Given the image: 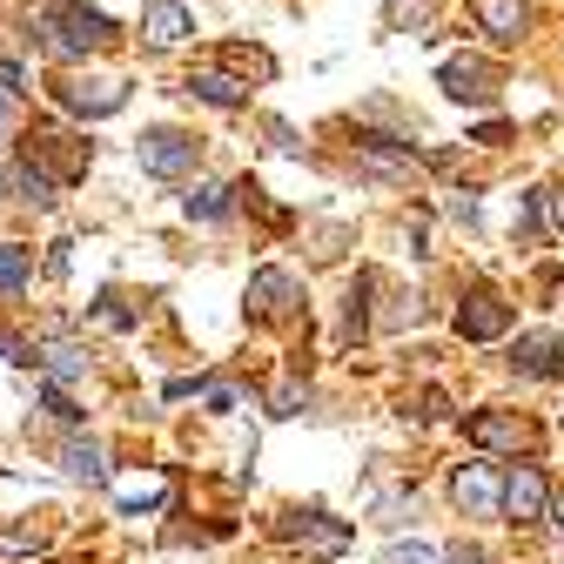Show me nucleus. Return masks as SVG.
Returning <instances> with one entry per match:
<instances>
[{
  "instance_id": "f8f14e48",
  "label": "nucleus",
  "mask_w": 564,
  "mask_h": 564,
  "mask_svg": "<svg viewBox=\"0 0 564 564\" xmlns=\"http://www.w3.org/2000/svg\"><path fill=\"white\" fill-rule=\"evenodd\" d=\"M357 169L377 175V182H410L416 149H410L403 134H370V128H357Z\"/></svg>"
},
{
  "instance_id": "4be33fe9",
  "label": "nucleus",
  "mask_w": 564,
  "mask_h": 564,
  "mask_svg": "<svg viewBox=\"0 0 564 564\" xmlns=\"http://www.w3.org/2000/svg\"><path fill=\"white\" fill-rule=\"evenodd\" d=\"M34 357H47L54 383H82L88 377V357H82V349H67V343H47V349H34Z\"/></svg>"
},
{
  "instance_id": "a211bd4d",
  "label": "nucleus",
  "mask_w": 564,
  "mask_h": 564,
  "mask_svg": "<svg viewBox=\"0 0 564 564\" xmlns=\"http://www.w3.org/2000/svg\"><path fill=\"white\" fill-rule=\"evenodd\" d=\"M182 216H188V223H229V216H236V188H223V182H195V188L182 195Z\"/></svg>"
},
{
  "instance_id": "f257e3e1",
  "label": "nucleus",
  "mask_w": 564,
  "mask_h": 564,
  "mask_svg": "<svg viewBox=\"0 0 564 564\" xmlns=\"http://www.w3.org/2000/svg\"><path fill=\"white\" fill-rule=\"evenodd\" d=\"M34 34H41V47H47L54 61H88L95 47L115 41V21H108L101 8H88V0H47Z\"/></svg>"
},
{
  "instance_id": "2eb2a0df",
  "label": "nucleus",
  "mask_w": 564,
  "mask_h": 564,
  "mask_svg": "<svg viewBox=\"0 0 564 564\" xmlns=\"http://www.w3.org/2000/svg\"><path fill=\"white\" fill-rule=\"evenodd\" d=\"M141 34H149V47H182L195 34V21H188L182 0H149L141 8Z\"/></svg>"
},
{
  "instance_id": "ddd939ff",
  "label": "nucleus",
  "mask_w": 564,
  "mask_h": 564,
  "mask_svg": "<svg viewBox=\"0 0 564 564\" xmlns=\"http://www.w3.org/2000/svg\"><path fill=\"white\" fill-rule=\"evenodd\" d=\"M511 370L531 383H564V336L557 329H531L511 343Z\"/></svg>"
},
{
  "instance_id": "bb28decb",
  "label": "nucleus",
  "mask_w": 564,
  "mask_h": 564,
  "mask_svg": "<svg viewBox=\"0 0 564 564\" xmlns=\"http://www.w3.org/2000/svg\"><path fill=\"white\" fill-rule=\"evenodd\" d=\"M511 236H518V242H538V236H544V195H524V202H518Z\"/></svg>"
},
{
  "instance_id": "aec40b11",
  "label": "nucleus",
  "mask_w": 564,
  "mask_h": 564,
  "mask_svg": "<svg viewBox=\"0 0 564 564\" xmlns=\"http://www.w3.org/2000/svg\"><path fill=\"white\" fill-rule=\"evenodd\" d=\"M223 61L236 67V75H256V82H269V75H275V54H269V47H256V41H229V47H223Z\"/></svg>"
},
{
  "instance_id": "9b49d317",
  "label": "nucleus",
  "mask_w": 564,
  "mask_h": 564,
  "mask_svg": "<svg viewBox=\"0 0 564 564\" xmlns=\"http://www.w3.org/2000/svg\"><path fill=\"white\" fill-rule=\"evenodd\" d=\"M54 101H61L67 115H88V121H101V115L128 108V82H101V75H61V82H54Z\"/></svg>"
},
{
  "instance_id": "72a5a7b5",
  "label": "nucleus",
  "mask_w": 564,
  "mask_h": 564,
  "mask_svg": "<svg viewBox=\"0 0 564 564\" xmlns=\"http://www.w3.org/2000/svg\"><path fill=\"white\" fill-rule=\"evenodd\" d=\"M477 141H484V149H505L511 128H505V121H484V128H477Z\"/></svg>"
},
{
  "instance_id": "6ab92c4d",
  "label": "nucleus",
  "mask_w": 564,
  "mask_h": 564,
  "mask_svg": "<svg viewBox=\"0 0 564 564\" xmlns=\"http://www.w3.org/2000/svg\"><path fill=\"white\" fill-rule=\"evenodd\" d=\"M169 498V484L149 470V477H128V484H115V505H121V518H141V511H155Z\"/></svg>"
},
{
  "instance_id": "5701e85b",
  "label": "nucleus",
  "mask_w": 564,
  "mask_h": 564,
  "mask_svg": "<svg viewBox=\"0 0 564 564\" xmlns=\"http://www.w3.org/2000/svg\"><path fill=\"white\" fill-rule=\"evenodd\" d=\"M41 551H47V531H34V524L28 531H0V564H34Z\"/></svg>"
},
{
  "instance_id": "c9c22d12",
  "label": "nucleus",
  "mask_w": 564,
  "mask_h": 564,
  "mask_svg": "<svg viewBox=\"0 0 564 564\" xmlns=\"http://www.w3.org/2000/svg\"><path fill=\"white\" fill-rule=\"evenodd\" d=\"M0 202H8V182H0Z\"/></svg>"
},
{
  "instance_id": "f704fd0d",
  "label": "nucleus",
  "mask_w": 564,
  "mask_h": 564,
  "mask_svg": "<svg viewBox=\"0 0 564 564\" xmlns=\"http://www.w3.org/2000/svg\"><path fill=\"white\" fill-rule=\"evenodd\" d=\"M544 524H557V531H564V490H551V518H544Z\"/></svg>"
},
{
  "instance_id": "f03ea898",
  "label": "nucleus",
  "mask_w": 564,
  "mask_h": 564,
  "mask_svg": "<svg viewBox=\"0 0 564 564\" xmlns=\"http://www.w3.org/2000/svg\"><path fill=\"white\" fill-rule=\"evenodd\" d=\"M269 531H275V544H290V551H303V557H316V564H329V557H343L349 544H357V524L336 518V511H323V505L282 511Z\"/></svg>"
},
{
  "instance_id": "dca6fc26",
  "label": "nucleus",
  "mask_w": 564,
  "mask_h": 564,
  "mask_svg": "<svg viewBox=\"0 0 564 564\" xmlns=\"http://www.w3.org/2000/svg\"><path fill=\"white\" fill-rule=\"evenodd\" d=\"M195 101H208V108H223V115H236V108H249V82H236V75H216V67H195V75L182 82Z\"/></svg>"
},
{
  "instance_id": "2f4dec72",
  "label": "nucleus",
  "mask_w": 564,
  "mask_h": 564,
  "mask_svg": "<svg viewBox=\"0 0 564 564\" xmlns=\"http://www.w3.org/2000/svg\"><path fill=\"white\" fill-rule=\"evenodd\" d=\"M437 564H490V557H484V551H477V544H451V551H444V557H437Z\"/></svg>"
},
{
  "instance_id": "f3484780",
  "label": "nucleus",
  "mask_w": 564,
  "mask_h": 564,
  "mask_svg": "<svg viewBox=\"0 0 564 564\" xmlns=\"http://www.w3.org/2000/svg\"><path fill=\"white\" fill-rule=\"evenodd\" d=\"M61 470L75 477V484H108V451H101L95 437H82V431H67V444H61Z\"/></svg>"
},
{
  "instance_id": "6e6552de",
  "label": "nucleus",
  "mask_w": 564,
  "mask_h": 564,
  "mask_svg": "<svg viewBox=\"0 0 564 564\" xmlns=\"http://www.w3.org/2000/svg\"><path fill=\"white\" fill-rule=\"evenodd\" d=\"M451 505H457L464 518H477V524H484V518H505V477L490 470L484 451H477L470 464L451 470Z\"/></svg>"
},
{
  "instance_id": "a878e982",
  "label": "nucleus",
  "mask_w": 564,
  "mask_h": 564,
  "mask_svg": "<svg viewBox=\"0 0 564 564\" xmlns=\"http://www.w3.org/2000/svg\"><path fill=\"white\" fill-rule=\"evenodd\" d=\"M310 410H316V390L310 383H282L269 397V416H310Z\"/></svg>"
},
{
  "instance_id": "20e7f679",
  "label": "nucleus",
  "mask_w": 564,
  "mask_h": 564,
  "mask_svg": "<svg viewBox=\"0 0 564 564\" xmlns=\"http://www.w3.org/2000/svg\"><path fill=\"white\" fill-rule=\"evenodd\" d=\"M21 155H28L34 169H47V175H54V188L82 182V175H88V162H95V149H88L82 134H67V128H28V134H21Z\"/></svg>"
},
{
  "instance_id": "473e14b6",
  "label": "nucleus",
  "mask_w": 564,
  "mask_h": 564,
  "mask_svg": "<svg viewBox=\"0 0 564 564\" xmlns=\"http://www.w3.org/2000/svg\"><path fill=\"white\" fill-rule=\"evenodd\" d=\"M544 223L564 236V188H551V195H544Z\"/></svg>"
},
{
  "instance_id": "b1692460",
  "label": "nucleus",
  "mask_w": 564,
  "mask_h": 564,
  "mask_svg": "<svg viewBox=\"0 0 564 564\" xmlns=\"http://www.w3.org/2000/svg\"><path fill=\"white\" fill-rule=\"evenodd\" d=\"M14 188H21V202H34V208H54V175H47V169H34L28 155H21V175H14Z\"/></svg>"
},
{
  "instance_id": "c756f323",
  "label": "nucleus",
  "mask_w": 564,
  "mask_h": 564,
  "mask_svg": "<svg viewBox=\"0 0 564 564\" xmlns=\"http://www.w3.org/2000/svg\"><path fill=\"white\" fill-rule=\"evenodd\" d=\"M383 564H437V551H431V544H390Z\"/></svg>"
},
{
  "instance_id": "39448f33",
  "label": "nucleus",
  "mask_w": 564,
  "mask_h": 564,
  "mask_svg": "<svg viewBox=\"0 0 564 564\" xmlns=\"http://www.w3.org/2000/svg\"><path fill=\"white\" fill-rule=\"evenodd\" d=\"M464 437L484 457H531L538 451V423L524 410H477V416H464Z\"/></svg>"
},
{
  "instance_id": "7c9ffc66",
  "label": "nucleus",
  "mask_w": 564,
  "mask_h": 564,
  "mask_svg": "<svg viewBox=\"0 0 564 564\" xmlns=\"http://www.w3.org/2000/svg\"><path fill=\"white\" fill-rule=\"evenodd\" d=\"M269 141H275L282 155H296V149H303V141H296V128H290V121H269Z\"/></svg>"
},
{
  "instance_id": "1a4fd4ad",
  "label": "nucleus",
  "mask_w": 564,
  "mask_h": 564,
  "mask_svg": "<svg viewBox=\"0 0 564 564\" xmlns=\"http://www.w3.org/2000/svg\"><path fill=\"white\" fill-rule=\"evenodd\" d=\"M544 518H551V477H544L538 457H518V470L505 477V524L538 531Z\"/></svg>"
},
{
  "instance_id": "412c9836",
  "label": "nucleus",
  "mask_w": 564,
  "mask_h": 564,
  "mask_svg": "<svg viewBox=\"0 0 564 564\" xmlns=\"http://www.w3.org/2000/svg\"><path fill=\"white\" fill-rule=\"evenodd\" d=\"M28 282H34V256H28L21 242H0V290H8V296H21Z\"/></svg>"
},
{
  "instance_id": "393cba45",
  "label": "nucleus",
  "mask_w": 564,
  "mask_h": 564,
  "mask_svg": "<svg viewBox=\"0 0 564 564\" xmlns=\"http://www.w3.org/2000/svg\"><path fill=\"white\" fill-rule=\"evenodd\" d=\"M383 21H390V34H403V28H431V0H383Z\"/></svg>"
},
{
  "instance_id": "4468645a",
  "label": "nucleus",
  "mask_w": 564,
  "mask_h": 564,
  "mask_svg": "<svg viewBox=\"0 0 564 564\" xmlns=\"http://www.w3.org/2000/svg\"><path fill=\"white\" fill-rule=\"evenodd\" d=\"M470 21L498 47H518L531 34V8H524V0H470Z\"/></svg>"
},
{
  "instance_id": "0eeeda50",
  "label": "nucleus",
  "mask_w": 564,
  "mask_h": 564,
  "mask_svg": "<svg viewBox=\"0 0 564 564\" xmlns=\"http://www.w3.org/2000/svg\"><path fill=\"white\" fill-rule=\"evenodd\" d=\"M249 323H296L303 316V282L282 269V262H262L256 275H249Z\"/></svg>"
},
{
  "instance_id": "cd10ccee",
  "label": "nucleus",
  "mask_w": 564,
  "mask_h": 564,
  "mask_svg": "<svg viewBox=\"0 0 564 564\" xmlns=\"http://www.w3.org/2000/svg\"><path fill=\"white\" fill-rule=\"evenodd\" d=\"M444 208H451V223H464V229H477V223H484L477 188H451V202H444Z\"/></svg>"
},
{
  "instance_id": "c85d7f7f",
  "label": "nucleus",
  "mask_w": 564,
  "mask_h": 564,
  "mask_svg": "<svg viewBox=\"0 0 564 564\" xmlns=\"http://www.w3.org/2000/svg\"><path fill=\"white\" fill-rule=\"evenodd\" d=\"M41 410H47V416H61V423H82V410H75V397H67L61 383H41Z\"/></svg>"
},
{
  "instance_id": "7ed1b4c3",
  "label": "nucleus",
  "mask_w": 564,
  "mask_h": 564,
  "mask_svg": "<svg viewBox=\"0 0 564 564\" xmlns=\"http://www.w3.org/2000/svg\"><path fill=\"white\" fill-rule=\"evenodd\" d=\"M511 323H518L511 296H505V290H490V282H470V290L457 296V310H451V329H457L464 343H505Z\"/></svg>"
},
{
  "instance_id": "9d476101",
  "label": "nucleus",
  "mask_w": 564,
  "mask_h": 564,
  "mask_svg": "<svg viewBox=\"0 0 564 564\" xmlns=\"http://www.w3.org/2000/svg\"><path fill=\"white\" fill-rule=\"evenodd\" d=\"M437 88L457 101V108H484V101H498V67H490L484 54H451L437 67Z\"/></svg>"
},
{
  "instance_id": "423d86ee",
  "label": "nucleus",
  "mask_w": 564,
  "mask_h": 564,
  "mask_svg": "<svg viewBox=\"0 0 564 564\" xmlns=\"http://www.w3.org/2000/svg\"><path fill=\"white\" fill-rule=\"evenodd\" d=\"M134 162H141V175H155V182H182L202 162V141L182 134V128H149L134 141Z\"/></svg>"
}]
</instances>
